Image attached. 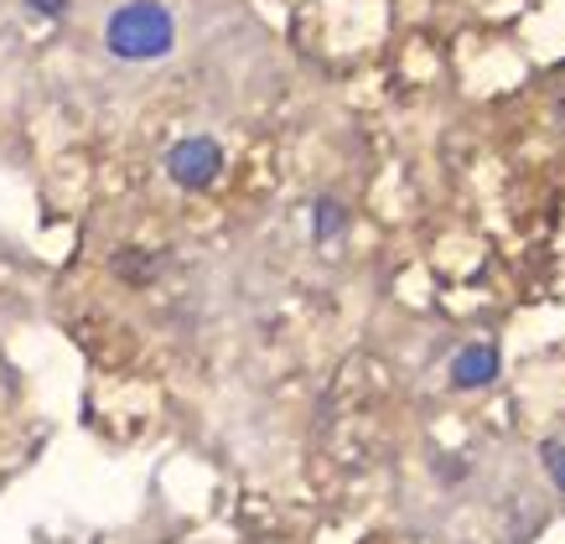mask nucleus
Segmentation results:
<instances>
[{"label": "nucleus", "instance_id": "nucleus-1", "mask_svg": "<svg viewBox=\"0 0 565 544\" xmlns=\"http://www.w3.org/2000/svg\"><path fill=\"white\" fill-rule=\"evenodd\" d=\"M99 42L115 63H161L177 52V17L167 0H120L99 26Z\"/></svg>", "mask_w": 565, "mask_h": 544}, {"label": "nucleus", "instance_id": "nucleus-2", "mask_svg": "<svg viewBox=\"0 0 565 544\" xmlns=\"http://www.w3.org/2000/svg\"><path fill=\"white\" fill-rule=\"evenodd\" d=\"M161 167L182 192H207L223 177V146L213 136H188L161 156Z\"/></svg>", "mask_w": 565, "mask_h": 544}, {"label": "nucleus", "instance_id": "nucleus-5", "mask_svg": "<svg viewBox=\"0 0 565 544\" xmlns=\"http://www.w3.org/2000/svg\"><path fill=\"white\" fill-rule=\"evenodd\" d=\"M540 461H545V477L555 482V493H565V441H545Z\"/></svg>", "mask_w": 565, "mask_h": 544}, {"label": "nucleus", "instance_id": "nucleus-6", "mask_svg": "<svg viewBox=\"0 0 565 544\" xmlns=\"http://www.w3.org/2000/svg\"><path fill=\"white\" fill-rule=\"evenodd\" d=\"M26 6H32L36 17H47V21H63V17H68V0H26Z\"/></svg>", "mask_w": 565, "mask_h": 544}, {"label": "nucleus", "instance_id": "nucleus-3", "mask_svg": "<svg viewBox=\"0 0 565 544\" xmlns=\"http://www.w3.org/2000/svg\"><path fill=\"white\" fill-rule=\"evenodd\" d=\"M446 374H451V390H488L503 374V358H498L493 342H467L462 353L446 363Z\"/></svg>", "mask_w": 565, "mask_h": 544}, {"label": "nucleus", "instance_id": "nucleus-4", "mask_svg": "<svg viewBox=\"0 0 565 544\" xmlns=\"http://www.w3.org/2000/svg\"><path fill=\"white\" fill-rule=\"evenodd\" d=\"M348 234V207L338 198H317L311 203V238L317 244H338Z\"/></svg>", "mask_w": 565, "mask_h": 544}]
</instances>
